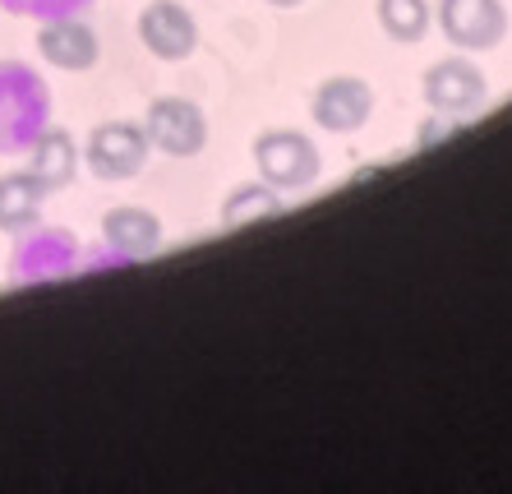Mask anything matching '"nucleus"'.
<instances>
[{
	"instance_id": "1a4fd4ad",
	"label": "nucleus",
	"mask_w": 512,
	"mask_h": 494,
	"mask_svg": "<svg viewBox=\"0 0 512 494\" xmlns=\"http://www.w3.org/2000/svg\"><path fill=\"white\" fill-rule=\"evenodd\" d=\"M28 171H33V181L42 185V190H65V185L74 181V171H79V148H74V139L60 125H51V130L37 134L33 153H28Z\"/></svg>"
},
{
	"instance_id": "0eeeda50",
	"label": "nucleus",
	"mask_w": 512,
	"mask_h": 494,
	"mask_svg": "<svg viewBox=\"0 0 512 494\" xmlns=\"http://www.w3.org/2000/svg\"><path fill=\"white\" fill-rule=\"evenodd\" d=\"M425 97L434 111H453V116H462V111L480 107L485 102V74L476 70L471 61H462V56H453V61H439L425 70Z\"/></svg>"
},
{
	"instance_id": "6e6552de",
	"label": "nucleus",
	"mask_w": 512,
	"mask_h": 494,
	"mask_svg": "<svg viewBox=\"0 0 512 494\" xmlns=\"http://www.w3.org/2000/svg\"><path fill=\"white\" fill-rule=\"evenodd\" d=\"M37 51L56 70H88L97 61V33L88 24H79V19H51L37 33Z\"/></svg>"
},
{
	"instance_id": "39448f33",
	"label": "nucleus",
	"mask_w": 512,
	"mask_h": 494,
	"mask_svg": "<svg viewBox=\"0 0 512 494\" xmlns=\"http://www.w3.org/2000/svg\"><path fill=\"white\" fill-rule=\"evenodd\" d=\"M139 37L143 47L162 56V61H180L190 56L194 42H199V28H194V14L176 0H153L148 10L139 14Z\"/></svg>"
},
{
	"instance_id": "20e7f679",
	"label": "nucleus",
	"mask_w": 512,
	"mask_h": 494,
	"mask_svg": "<svg viewBox=\"0 0 512 494\" xmlns=\"http://www.w3.org/2000/svg\"><path fill=\"white\" fill-rule=\"evenodd\" d=\"M443 37L462 51H485L508 33V14L499 0H439Z\"/></svg>"
},
{
	"instance_id": "7ed1b4c3",
	"label": "nucleus",
	"mask_w": 512,
	"mask_h": 494,
	"mask_svg": "<svg viewBox=\"0 0 512 494\" xmlns=\"http://www.w3.org/2000/svg\"><path fill=\"white\" fill-rule=\"evenodd\" d=\"M148 148H153V144H148L143 125L111 121V125H97V130H93L84 157H88V167H93L102 181H130L134 171L143 167Z\"/></svg>"
},
{
	"instance_id": "f257e3e1",
	"label": "nucleus",
	"mask_w": 512,
	"mask_h": 494,
	"mask_svg": "<svg viewBox=\"0 0 512 494\" xmlns=\"http://www.w3.org/2000/svg\"><path fill=\"white\" fill-rule=\"evenodd\" d=\"M254 162H259L263 185L273 190H305L319 176V148L296 130H268L254 139Z\"/></svg>"
},
{
	"instance_id": "ddd939ff",
	"label": "nucleus",
	"mask_w": 512,
	"mask_h": 494,
	"mask_svg": "<svg viewBox=\"0 0 512 494\" xmlns=\"http://www.w3.org/2000/svg\"><path fill=\"white\" fill-rule=\"evenodd\" d=\"M425 130H429V134H425V144H434V139H439V134H453V125H448V121H429Z\"/></svg>"
},
{
	"instance_id": "f8f14e48",
	"label": "nucleus",
	"mask_w": 512,
	"mask_h": 494,
	"mask_svg": "<svg viewBox=\"0 0 512 494\" xmlns=\"http://www.w3.org/2000/svg\"><path fill=\"white\" fill-rule=\"evenodd\" d=\"M379 24L393 42H420L429 33L425 0H379Z\"/></svg>"
},
{
	"instance_id": "f03ea898",
	"label": "nucleus",
	"mask_w": 512,
	"mask_h": 494,
	"mask_svg": "<svg viewBox=\"0 0 512 494\" xmlns=\"http://www.w3.org/2000/svg\"><path fill=\"white\" fill-rule=\"evenodd\" d=\"M143 134H148V144L162 148L167 157H194L203 148V139H208V121L185 97H157L148 107Z\"/></svg>"
},
{
	"instance_id": "423d86ee",
	"label": "nucleus",
	"mask_w": 512,
	"mask_h": 494,
	"mask_svg": "<svg viewBox=\"0 0 512 494\" xmlns=\"http://www.w3.org/2000/svg\"><path fill=\"white\" fill-rule=\"evenodd\" d=\"M370 107H374V93L356 74H337V79H328V84L314 93V121L333 134L360 130V125L370 121Z\"/></svg>"
},
{
	"instance_id": "9b49d317",
	"label": "nucleus",
	"mask_w": 512,
	"mask_h": 494,
	"mask_svg": "<svg viewBox=\"0 0 512 494\" xmlns=\"http://www.w3.org/2000/svg\"><path fill=\"white\" fill-rule=\"evenodd\" d=\"M102 236L120 254H148L162 241V222L153 213H143V208H116V213L102 217Z\"/></svg>"
},
{
	"instance_id": "4468645a",
	"label": "nucleus",
	"mask_w": 512,
	"mask_h": 494,
	"mask_svg": "<svg viewBox=\"0 0 512 494\" xmlns=\"http://www.w3.org/2000/svg\"><path fill=\"white\" fill-rule=\"evenodd\" d=\"M273 5H300V0H273Z\"/></svg>"
},
{
	"instance_id": "9d476101",
	"label": "nucleus",
	"mask_w": 512,
	"mask_h": 494,
	"mask_svg": "<svg viewBox=\"0 0 512 494\" xmlns=\"http://www.w3.org/2000/svg\"><path fill=\"white\" fill-rule=\"evenodd\" d=\"M42 185L33 171H5L0 176V231H24L42 217Z\"/></svg>"
}]
</instances>
